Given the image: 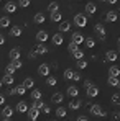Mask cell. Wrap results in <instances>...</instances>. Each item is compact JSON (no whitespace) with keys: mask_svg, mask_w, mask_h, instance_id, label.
<instances>
[{"mask_svg":"<svg viewBox=\"0 0 120 121\" xmlns=\"http://www.w3.org/2000/svg\"><path fill=\"white\" fill-rule=\"evenodd\" d=\"M53 121H54V120H53Z\"/></svg>","mask_w":120,"mask_h":121,"instance_id":"obj_62","label":"cell"},{"mask_svg":"<svg viewBox=\"0 0 120 121\" xmlns=\"http://www.w3.org/2000/svg\"><path fill=\"white\" fill-rule=\"evenodd\" d=\"M10 35H12L13 38L21 36V28H20V26H12V28H10Z\"/></svg>","mask_w":120,"mask_h":121,"instance_id":"obj_16","label":"cell"},{"mask_svg":"<svg viewBox=\"0 0 120 121\" xmlns=\"http://www.w3.org/2000/svg\"><path fill=\"white\" fill-rule=\"evenodd\" d=\"M43 106H44V103L41 100H33V103H31V108H35V110H38V111L43 110Z\"/></svg>","mask_w":120,"mask_h":121,"instance_id":"obj_21","label":"cell"},{"mask_svg":"<svg viewBox=\"0 0 120 121\" xmlns=\"http://www.w3.org/2000/svg\"><path fill=\"white\" fill-rule=\"evenodd\" d=\"M86 67H87V60H84V59L77 60V69H86Z\"/></svg>","mask_w":120,"mask_h":121,"instance_id":"obj_42","label":"cell"},{"mask_svg":"<svg viewBox=\"0 0 120 121\" xmlns=\"http://www.w3.org/2000/svg\"><path fill=\"white\" fill-rule=\"evenodd\" d=\"M107 83H109V85H112V87H117V83H119V77H112V75H109Z\"/></svg>","mask_w":120,"mask_h":121,"instance_id":"obj_31","label":"cell"},{"mask_svg":"<svg viewBox=\"0 0 120 121\" xmlns=\"http://www.w3.org/2000/svg\"><path fill=\"white\" fill-rule=\"evenodd\" d=\"M2 85H3V82H2V80H0V87H2Z\"/></svg>","mask_w":120,"mask_h":121,"instance_id":"obj_56","label":"cell"},{"mask_svg":"<svg viewBox=\"0 0 120 121\" xmlns=\"http://www.w3.org/2000/svg\"><path fill=\"white\" fill-rule=\"evenodd\" d=\"M0 2H2V0H0Z\"/></svg>","mask_w":120,"mask_h":121,"instance_id":"obj_61","label":"cell"},{"mask_svg":"<svg viewBox=\"0 0 120 121\" xmlns=\"http://www.w3.org/2000/svg\"><path fill=\"white\" fill-rule=\"evenodd\" d=\"M12 64H13V67H15V69H21V65H23L20 59H15V60H12Z\"/></svg>","mask_w":120,"mask_h":121,"instance_id":"obj_44","label":"cell"},{"mask_svg":"<svg viewBox=\"0 0 120 121\" xmlns=\"http://www.w3.org/2000/svg\"><path fill=\"white\" fill-rule=\"evenodd\" d=\"M71 54H72V57H74V59H84V51H82V49H79V48H77V49H76V51H74V52H71Z\"/></svg>","mask_w":120,"mask_h":121,"instance_id":"obj_23","label":"cell"},{"mask_svg":"<svg viewBox=\"0 0 120 121\" xmlns=\"http://www.w3.org/2000/svg\"><path fill=\"white\" fill-rule=\"evenodd\" d=\"M117 87H119V88H120V80H119V83H117Z\"/></svg>","mask_w":120,"mask_h":121,"instance_id":"obj_55","label":"cell"},{"mask_svg":"<svg viewBox=\"0 0 120 121\" xmlns=\"http://www.w3.org/2000/svg\"><path fill=\"white\" fill-rule=\"evenodd\" d=\"M3 121H10V118H3Z\"/></svg>","mask_w":120,"mask_h":121,"instance_id":"obj_54","label":"cell"},{"mask_svg":"<svg viewBox=\"0 0 120 121\" xmlns=\"http://www.w3.org/2000/svg\"><path fill=\"white\" fill-rule=\"evenodd\" d=\"M77 121H89V118H87V116H79Z\"/></svg>","mask_w":120,"mask_h":121,"instance_id":"obj_49","label":"cell"},{"mask_svg":"<svg viewBox=\"0 0 120 121\" xmlns=\"http://www.w3.org/2000/svg\"><path fill=\"white\" fill-rule=\"evenodd\" d=\"M12 115H13V108H12V106H5L3 111H2V116H3V118H10Z\"/></svg>","mask_w":120,"mask_h":121,"instance_id":"obj_18","label":"cell"},{"mask_svg":"<svg viewBox=\"0 0 120 121\" xmlns=\"http://www.w3.org/2000/svg\"><path fill=\"white\" fill-rule=\"evenodd\" d=\"M84 39H86V38H84V36H82V35H79V33H72V43H76V44H77V46H81V44H82V43H84Z\"/></svg>","mask_w":120,"mask_h":121,"instance_id":"obj_10","label":"cell"},{"mask_svg":"<svg viewBox=\"0 0 120 121\" xmlns=\"http://www.w3.org/2000/svg\"><path fill=\"white\" fill-rule=\"evenodd\" d=\"M35 52H36V54H46V52H48V48H46L43 43H38V44L35 46Z\"/></svg>","mask_w":120,"mask_h":121,"instance_id":"obj_9","label":"cell"},{"mask_svg":"<svg viewBox=\"0 0 120 121\" xmlns=\"http://www.w3.org/2000/svg\"><path fill=\"white\" fill-rule=\"evenodd\" d=\"M5 12H7V13L17 12V3H15V2H7V3H5Z\"/></svg>","mask_w":120,"mask_h":121,"instance_id":"obj_7","label":"cell"},{"mask_svg":"<svg viewBox=\"0 0 120 121\" xmlns=\"http://www.w3.org/2000/svg\"><path fill=\"white\" fill-rule=\"evenodd\" d=\"M71 80H74V82L81 80V74H79V72H74V74H72V79H71Z\"/></svg>","mask_w":120,"mask_h":121,"instance_id":"obj_45","label":"cell"},{"mask_svg":"<svg viewBox=\"0 0 120 121\" xmlns=\"http://www.w3.org/2000/svg\"><path fill=\"white\" fill-rule=\"evenodd\" d=\"M41 95H43L41 90H38V88L33 90V92H31V100H41Z\"/></svg>","mask_w":120,"mask_h":121,"instance_id":"obj_29","label":"cell"},{"mask_svg":"<svg viewBox=\"0 0 120 121\" xmlns=\"http://www.w3.org/2000/svg\"><path fill=\"white\" fill-rule=\"evenodd\" d=\"M74 25H76V26H79V28H84V26L87 25V18H86V15L77 13V15L74 17Z\"/></svg>","mask_w":120,"mask_h":121,"instance_id":"obj_1","label":"cell"},{"mask_svg":"<svg viewBox=\"0 0 120 121\" xmlns=\"http://www.w3.org/2000/svg\"><path fill=\"white\" fill-rule=\"evenodd\" d=\"M28 108H30V106H28L25 101H18V105H17V111H18V113H26Z\"/></svg>","mask_w":120,"mask_h":121,"instance_id":"obj_14","label":"cell"},{"mask_svg":"<svg viewBox=\"0 0 120 121\" xmlns=\"http://www.w3.org/2000/svg\"><path fill=\"white\" fill-rule=\"evenodd\" d=\"M58 8H59V5H58V2H51L49 5H48V10L53 13V12H58Z\"/></svg>","mask_w":120,"mask_h":121,"instance_id":"obj_32","label":"cell"},{"mask_svg":"<svg viewBox=\"0 0 120 121\" xmlns=\"http://www.w3.org/2000/svg\"><path fill=\"white\" fill-rule=\"evenodd\" d=\"M77 48H79V46H77L76 43H72V41H71V43H69V46H67V51H69V52H74Z\"/></svg>","mask_w":120,"mask_h":121,"instance_id":"obj_40","label":"cell"},{"mask_svg":"<svg viewBox=\"0 0 120 121\" xmlns=\"http://www.w3.org/2000/svg\"><path fill=\"white\" fill-rule=\"evenodd\" d=\"M48 38H49V36H48V33H46V31H43V30L36 33V41H38V43H44Z\"/></svg>","mask_w":120,"mask_h":121,"instance_id":"obj_11","label":"cell"},{"mask_svg":"<svg viewBox=\"0 0 120 121\" xmlns=\"http://www.w3.org/2000/svg\"><path fill=\"white\" fill-rule=\"evenodd\" d=\"M15 92H17V95H25L26 93V88L23 85H18V87H15Z\"/></svg>","mask_w":120,"mask_h":121,"instance_id":"obj_36","label":"cell"},{"mask_svg":"<svg viewBox=\"0 0 120 121\" xmlns=\"http://www.w3.org/2000/svg\"><path fill=\"white\" fill-rule=\"evenodd\" d=\"M36 56H38V54H36V52H35V49H33V51H30V52H28V57H30V59H35V57H36Z\"/></svg>","mask_w":120,"mask_h":121,"instance_id":"obj_47","label":"cell"},{"mask_svg":"<svg viewBox=\"0 0 120 121\" xmlns=\"http://www.w3.org/2000/svg\"><path fill=\"white\" fill-rule=\"evenodd\" d=\"M46 83H48L49 87H54V85L58 83V80H56V77H49V75H48V77H46Z\"/></svg>","mask_w":120,"mask_h":121,"instance_id":"obj_33","label":"cell"},{"mask_svg":"<svg viewBox=\"0 0 120 121\" xmlns=\"http://www.w3.org/2000/svg\"><path fill=\"white\" fill-rule=\"evenodd\" d=\"M26 113H28V118H30L31 121H36V120H38V116H40V111H38V110H35V108H31V106L28 108V111H26Z\"/></svg>","mask_w":120,"mask_h":121,"instance_id":"obj_4","label":"cell"},{"mask_svg":"<svg viewBox=\"0 0 120 121\" xmlns=\"http://www.w3.org/2000/svg\"><path fill=\"white\" fill-rule=\"evenodd\" d=\"M3 103H5V97L0 93V105H3Z\"/></svg>","mask_w":120,"mask_h":121,"instance_id":"obj_50","label":"cell"},{"mask_svg":"<svg viewBox=\"0 0 120 121\" xmlns=\"http://www.w3.org/2000/svg\"><path fill=\"white\" fill-rule=\"evenodd\" d=\"M119 46H120V38H119Z\"/></svg>","mask_w":120,"mask_h":121,"instance_id":"obj_57","label":"cell"},{"mask_svg":"<svg viewBox=\"0 0 120 121\" xmlns=\"http://www.w3.org/2000/svg\"><path fill=\"white\" fill-rule=\"evenodd\" d=\"M21 85H23L25 88H31V87L35 85V80H33L31 77H26V79L23 80V83H21Z\"/></svg>","mask_w":120,"mask_h":121,"instance_id":"obj_25","label":"cell"},{"mask_svg":"<svg viewBox=\"0 0 120 121\" xmlns=\"http://www.w3.org/2000/svg\"><path fill=\"white\" fill-rule=\"evenodd\" d=\"M67 95H69V97H72V98H76V97L79 95V88H77V87H74V85H71V87L67 88Z\"/></svg>","mask_w":120,"mask_h":121,"instance_id":"obj_13","label":"cell"},{"mask_svg":"<svg viewBox=\"0 0 120 121\" xmlns=\"http://www.w3.org/2000/svg\"><path fill=\"white\" fill-rule=\"evenodd\" d=\"M96 12H97V7H96V3L89 2V3L86 5V13H87V15H94Z\"/></svg>","mask_w":120,"mask_h":121,"instance_id":"obj_8","label":"cell"},{"mask_svg":"<svg viewBox=\"0 0 120 121\" xmlns=\"http://www.w3.org/2000/svg\"><path fill=\"white\" fill-rule=\"evenodd\" d=\"M30 3H31V0H18V5H20L21 8H26V7H30Z\"/></svg>","mask_w":120,"mask_h":121,"instance_id":"obj_38","label":"cell"},{"mask_svg":"<svg viewBox=\"0 0 120 121\" xmlns=\"http://www.w3.org/2000/svg\"><path fill=\"white\" fill-rule=\"evenodd\" d=\"M91 113L96 115V116H105V111H102L100 105H92L91 106Z\"/></svg>","mask_w":120,"mask_h":121,"instance_id":"obj_3","label":"cell"},{"mask_svg":"<svg viewBox=\"0 0 120 121\" xmlns=\"http://www.w3.org/2000/svg\"><path fill=\"white\" fill-rule=\"evenodd\" d=\"M15 70H17V69L13 67V64H8V65L5 67V72H7V74H12V75H13V74H15Z\"/></svg>","mask_w":120,"mask_h":121,"instance_id":"obj_37","label":"cell"},{"mask_svg":"<svg viewBox=\"0 0 120 121\" xmlns=\"http://www.w3.org/2000/svg\"><path fill=\"white\" fill-rule=\"evenodd\" d=\"M20 54H21L20 48H13V49H10V52H8V56H10V59H12V60L20 59Z\"/></svg>","mask_w":120,"mask_h":121,"instance_id":"obj_6","label":"cell"},{"mask_svg":"<svg viewBox=\"0 0 120 121\" xmlns=\"http://www.w3.org/2000/svg\"><path fill=\"white\" fill-rule=\"evenodd\" d=\"M119 118H120V111H119Z\"/></svg>","mask_w":120,"mask_h":121,"instance_id":"obj_59","label":"cell"},{"mask_svg":"<svg viewBox=\"0 0 120 121\" xmlns=\"http://www.w3.org/2000/svg\"><path fill=\"white\" fill-rule=\"evenodd\" d=\"M71 30V23L69 21H61L59 23V31L61 33H66V31H69Z\"/></svg>","mask_w":120,"mask_h":121,"instance_id":"obj_15","label":"cell"},{"mask_svg":"<svg viewBox=\"0 0 120 121\" xmlns=\"http://www.w3.org/2000/svg\"><path fill=\"white\" fill-rule=\"evenodd\" d=\"M3 43H5V36H3V35H0V46H2Z\"/></svg>","mask_w":120,"mask_h":121,"instance_id":"obj_51","label":"cell"},{"mask_svg":"<svg viewBox=\"0 0 120 121\" xmlns=\"http://www.w3.org/2000/svg\"><path fill=\"white\" fill-rule=\"evenodd\" d=\"M119 51H120V48H119Z\"/></svg>","mask_w":120,"mask_h":121,"instance_id":"obj_60","label":"cell"},{"mask_svg":"<svg viewBox=\"0 0 120 121\" xmlns=\"http://www.w3.org/2000/svg\"><path fill=\"white\" fill-rule=\"evenodd\" d=\"M100 2H107V0H100Z\"/></svg>","mask_w":120,"mask_h":121,"instance_id":"obj_58","label":"cell"},{"mask_svg":"<svg viewBox=\"0 0 120 121\" xmlns=\"http://www.w3.org/2000/svg\"><path fill=\"white\" fill-rule=\"evenodd\" d=\"M33 21H35V23H38V25H41V23H44V15H43V13H36V15H35V17H33Z\"/></svg>","mask_w":120,"mask_h":121,"instance_id":"obj_28","label":"cell"},{"mask_svg":"<svg viewBox=\"0 0 120 121\" xmlns=\"http://www.w3.org/2000/svg\"><path fill=\"white\" fill-rule=\"evenodd\" d=\"M41 111H43V113H44V115H49V113H51V108H49V106H48V105H44V106H43V110H41Z\"/></svg>","mask_w":120,"mask_h":121,"instance_id":"obj_46","label":"cell"},{"mask_svg":"<svg viewBox=\"0 0 120 121\" xmlns=\"http://www.w3.org/2000/svg\"><path fill=\"white\" fill-rule=\"evenodd\" d=\"M105 20L107 21H117L119 20V15H117L115 12H109V13L105 15Z\"/></svg>","mask_w":120,"mask_h":121,"instance_id":"obj_22","label":"cell"},{"mask_svg":"<svg viewBox=\"0 0 120 121\" xmlns=\"http://www.w3.org/2000/svg\"><path fill=\"white\" fill-rule=\"evenodd\" d=\"M94 30H96V33H99L100 36H104V35H105V28H104V25H100V23L96 25V28H94Z\"/></svg>","mask_w":120,"mask_h":121,"instance_id":"obj_30","label":"cell"},{"mask_svg":"<svg viewBox=\"0 0 120 121\" xmlns=\"http://www.w3.org/2000/svg\"><path fill=\"white\" fill-rule=\"evenodd\" d=\"M84 43L87 44V48H94V46H96V41L92 39V38H86V39H84Z\"/></svg>","mask_w":120,"mask_h":121,"instance_id":"obj_39","label":"cell"},{"mask_svg":"<svg viewBox=\"0 0 120 121\" xmlns=\"http://www.w3.org/2000/svg\"><path fill=\"white\" fill-rule=\"evenodd\" d=\"M86 90H87V97H91V98H94V97L99 95V88H97L96 85H89Z\"/></svg>","mask_w":120,"mask_h":121,"instance_id":"obj_2","label":"cell"},{"mask_svg":"<svg viewBox=\"0 0 120 121\" xmlns=\"http://www.w3.org/2000/svg\"><path fill=\"white\" fill-rule=\"evenodd\" d=\"M105 59L107 60H117V52L115 51H107L105 52Z\"/></svg>","mask_w":120,"mask_h":121,"instance_id":"obj_26","label":"cell"},{"mask_svg":"<svg viewBox=\"0 0 120 121\" xmlns=\"http://www.w3.org/2000/svg\"><path fill=\"white\" fill-rule=\"evenodd\" d=\"M62 100H64V95H62L61 92H58V93H54V95L51 97V101H53V103H56V105H59V103H61Z\"/></svg>","mask_w":120,"mask_h":121,"instance_id":"obj_12","label":"cell"},{"mask_svg":"<svg viewBox=\"0 0 120 121\" xmlns=\"http://www.w3.org/2000/svg\"><path fill=\"white\" fill-rule=\"evenodd\" d=\"M61 18H62V17H61L59 12H53V13H51V21H61Z\"/></svg>","mask_w":120,"mask_h":121,"instance_id":"obj_35","label":"cell"},{"mask_svg":"<svg viewBox=\"0 0 120 121\" xmlns=\"http://www.w3.org/2000/svg\"><path fill=\"white\" fill-rule=\"evenodd\" d=\"M7 93H8V95H17L15 88H8V90H7Z\"/></svg>","mask_w":120,"mask_h":121,"instance_id":"obj_48","label":"cell"},{"mask_svg":"<svg viewBox=\"0 0 120 121\" xmlns=\"http://www.w3.org/2000/svg\"><path fill=\"white\" fill-rule=\"evenodd\" d=\"M89 85H91V80H86V82H84V87H86V88H87Z\"/></svg>","mask_w":120,"mask_h":121,"instance_id":"obj_52","label":"cell"},{"mask_svg":"<svg viewBox=\"0 0 120 121\" xmlns=\"http://www.w3.org/2000/svg\"><path fill=\"white\" fill-rule=\"evenodd\" d=\"M109 3H117V0H107Z\"/></svg>","mask_w":120,"mask_h":121,"instance_id":"obj_53","label":"cell"},{"mask_svg":"<svg viewBox=\"0 0 120 121\" xmlns=\"http://www.w3.org/2000/svg\"><path fill=\"white\" fill-rule=\"evenodd\" d=\"M112 103H114V105H120V95L119 93L112 95Z\"/></svg>","mask_w":120,"mask_h":121,"instance_id":"obj_43","label":"cell"},{"mask_svg":"<svg viewBox=\"0 0 120 121\" xmlns=\"http://www.w3.org/2000/svg\"><path fill=\"white\" fill-rule=\"evenodd\" d=\"M10 26V18L8 17H2L0 18V28H8Z\"/></svg>","mask_w":120,"mask_h":121,"instance_id":"obj_27","label":"cell"},{"mask_svg":"<svg viewBox=\"0 0 120 121\" xmlns=\"http://www.w3.org/2000/svg\"><path fill=\"white\" fill-rule=\"evenodd\" d=\"M56 116H59V118H64V116H66V108H64V106H59V108L56 110Z\"/></svg>","mask_w":120,"mask_h":121,"instance_id":"obj_34","label":"cell"},{"mask_svg":"<svg viewBox=\"0 0 120 121\" xmlns=\"http://www.w3.org/2000/svg\"><path fill=\"white\" fill-rule=\"evenodd\" d=\"M69 108H71V110H79L81 108V100H77V98L71 100L69 101Z\"/></svg>","mask_w":120,"mask_h":121,"instance_id":"obj_19","label":"cell"},{"mask_svg":"<svg viewBox=\"0 0 120 121\" xmlns=\"http://www.w3.org/2000/svg\"><path fill=\"white\" fill-rule=\"evenodd\" d=\"M38 74L43 75V77H48L49 75V65L48 64H41L40 67H38Z\"/></svg>","mask_w":120,"mask_h":121,"instance_id":"obj_5","label":"cell"},{"mask_svg":"<svg viewBox=\"0 0 120 121\" xmlns=\"http://www.w3.org/2000/svg\"><path fill=\"white\" fill-rule=\"evenodd\" d=\"M72 74H74L72 69H66L64 70V79H72Z\"/></svg>","mask_w":120,"mask_h":121,"instance_id":"obj_41","label":"cell"},{"mask_svg":"<svg viewBox=\"0 0 120 121\" xmlns=\"http://www.w3.org/2000/svg\"><path fill=\"white\" fill-rule=\"evenodd\" d=\"M62 41H64V38H62V35H61V33H58V35H53V44L61 46V44H62Z\"/></svg>","mask_w":120,"mask_h":121,"instance_id":"obj_17","label":"cell"},{"mask_svg":"<svg viewBox=\"0 0 120 121\" xmlns=\"http://www.w3.org/2000/svg\"><path fill=\"white\" fill-rule=\"evenodd\" d=\"M109 75H112V77H119L120 75V69L117 65H112L110 69H109Z\"/></svg>","mask_w":120,"mask_h":121,"instance_id":"obj_20","label":"cell"},{"mask_svg":"<svg viewBox=\"0 0 120 121\" xmlns=\"http://www.w3.org/2000/svg\"><path fill=\"white\" fill-rule=\"evenodd\" d=\"M2 82H3L5 85H12V83H13V75H12V74H5L3 79H2Z\"/></svg>","mask_w":120,"mask_h":121,"instance_id":"obj_24","label":"cell"}]
</instances>
